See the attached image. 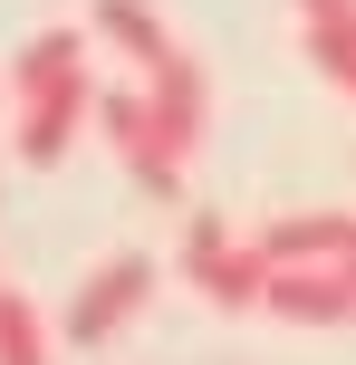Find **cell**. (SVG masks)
<instances>
[{"label": "cell", "mask_w": 356, "mask_h": 365, "mask_svg": "<svg viewBox=\"0 0 356 365\" xmlns=\"http://www.w3.org/2000/svg\"><path fill=\"white\" fill-rule=\"evenodd\" d=\"M183 279L212 298V308H270V279H280V259L260 250V240H241L222 212H193L183 221Z\"/></svg>", "instance_id": "6da1fadb"}, {"label": "cell", "mask_w": 356, "mask_h": 365, "mask_svg": "<svg viewBox=\"0 0 356 365\" xmlns=\"http://www.w3.org/2000/svg\"><path fill=\"white\" fill-rule=\"evenodd\" d=\"M145 298H154V259H145V250H106L87 279H77V298H68V317H58V336L96 356V346H116V336L145 317Z\"/></svg>", "instance_id": "7a4b0ae2"}, {"label": "cell", "mask_w": 356, "mask_h": 365, "mask_svg": "<svg viewBox=\"0 0 356 365\" xmlns=\"http://www.w3.org/2000/svg\"><path fill=\"white\" fill-rule=\"evenodd\" d=\"M96 125H106V154L126 164V182L145 202H183V164L164 154V125H154L145 87H96Z\"/></svg>", "instance_id": "3957f363"}, {"label": "cell", "mask_w": 356, "mask_h": 365, "mask_svg": "<svg viewBox=\"0 0 356 365\" xmlns=\"http://www.w3.org/2000/svg\"><path fill=\"white\" fill-rule=\"evenodd\" d=\"M10 106H19V135H10V145H19V164H29V173H49V164H68V145L96 125V77L77 68V77H58V87L10 96Z\"/></svg>", "instance_id": "277c9868"}, {"label": "cell", "mask_w": 356, "mask_h": 365, "mask_svg": "<svg viewBox=\"0 0 356 365\" xmlns=\"http://www.w3.org/2000/svg\"><path fill=\"white\" fill-rule=\"evenodd\" d=\"M145 96H154V125H164V154L193 164V145H203V125H212V77H203V58H173L164 77H145Z\"/></svg>", "instance_id": "5b68a950"}, {"label": "cell", "mask_w": 356, "mask_h": 365, "mask_svg": "<svg viewBox=\"0 0 356 365\" xmlns=\"http://www.w3.org/2000/svg\"><path fill=\"white\" fill-rule=\"evenodd\" d=\"M260 250L280 259V269H337L356 250V212H280L260 231Z\"/></svg>", "instance_id": "8992f818"}, {"label": "cell", "mask_w": 356, "mask_h": 365, "mask_svg": "<svg viewBox=\"0 0 356 365\" xmlns=\"http://www.w3.org/2000/svg\"><path fill=\"white\" fill-rule=\"evenodd\" d=\"M87 29L106 38V48L126 58L135 77H164L173 58H183V48H173V29H164V19L145 10V0H96V10H87Z\"/></svg>", "instance_id": "52a82bcc"}, {"label": "cell", "mask_w": 356, "mask_h": 365, "mask_svg": "<svg viewBox=\"0 0 356 365\" xmlns=\"http://www.w3.org/2000/svg\"><path fill=\"white\" fill-rule=\"evenodd\" d=\"M270 317H289V327H347L356 289H347V269H280L270 279Z\"/></svg>", "instance_id": "ba28073f"}, {"label": "cell", "mask_w": 356, "mask_h": 365, "mask_svg": "<svg viewBox=\"0 0 356 365\" xmlns=\"http://www.w3.org/2000/svg\"><path fill=\"white\" fill-rule=\"evenodd\" d=\"M308 68H318L327 87L356 96V0H337V10H308Z\"/></svg>", "instance_id": "9c48e42d"}, {"label": "cell", "mask_w": 356, "mask_h": 365, "mask_svg": "<svg viewBox=\"0 0 356 365\" xmlns=\"http://www.w3.org/2000/svg\"><path fill=\"white\" fill-rule=\"evenodd\" d=\"M87 68V38L77 29H39L29 48L10 58V96H29V87H58V77H77Z\"/></svg>", "instance_id": "30bf717a"}, {"label": "cell", "mask_w": 356, "mask_h": 365, "mask_svg": "<svg viewBox=\"0 0 356 365\" xmlns=\"http://www.w3.org/2000/svg\"><path fill=\"white\" fill-rule=\"evenodd\" d=\"M0 365H49V317L19 289H10V308H0Z\"/></svg>", "instance_id": "8fae6325"}, {"label": "cell", "mask_w": 356, "mask_h": 365, "mask_svg": "<svg viewBox=\"0 0 356 365\" xmlns=\"http://www.w3.org/2000/svg\"><path fill=\"white\" fill-rule=\"evenodd\" d=\"M337 269H347V289H356V250H347V259H337Z\"/></svg>", "instance_id": "7c38bea8"}, {"label": "cell", "mask_w": 356, "mask_h": 365, "mask_svg": "<svg viewBox=\"0 0 356 365\" xmlns=\"http://www.w3.org/2000/svg\"><path fill=\"white\" fill-rule=\"evenodd\" d=\"M299 10H337V0H299Z\"/></svg>", "instance_id": "4fadbf2b"}, {"label": "cell", "mask_w": 356, "mask_h": 365, "mask_svg": "<svg viewBox=\"0 0 356 365\" xmlns=\"http://www.w3.org/2000/svg\"><path fill=\"white\" fill-rule=\"evenodd\" d=\"M0 308H10V279H0Z\"/></svg>", "instance_id": "5bb4252c"}]
</instances>
